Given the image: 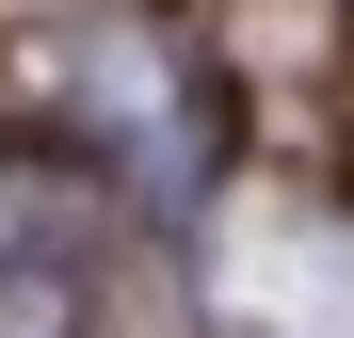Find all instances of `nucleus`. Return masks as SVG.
I'll return each instance as SVG.
<instances>
[{
    "instance_id": "1",
    "label": "nucleus",
    "mask_w": 354,
    "mask_h": 338,
    "mask_svg": "<svg viewBox=\"0 0 354 338\" xmlns=\"http://www.w3.org/2000/svg\"><path fill=\"white\" fill-rule=\"evenodd\" d=\"M225 338H354V274L322 225H242L225 258Z\"/></svg>"
},
{
    "instance_id": "2",
    "label": "nucleus",
    "mask_w": 354,
    "mask_h": 338,
    "mask_svg": "<svg viewBox=\"0 0 354 338\" xmlns=\"http://www.w3.org/2000/svg\"><path fill=\"white\" fill-rule=\"evenodd\" d=\"M0 338H81V306L48 290V274H0Z\"/></svg>"
}]
</instances>
